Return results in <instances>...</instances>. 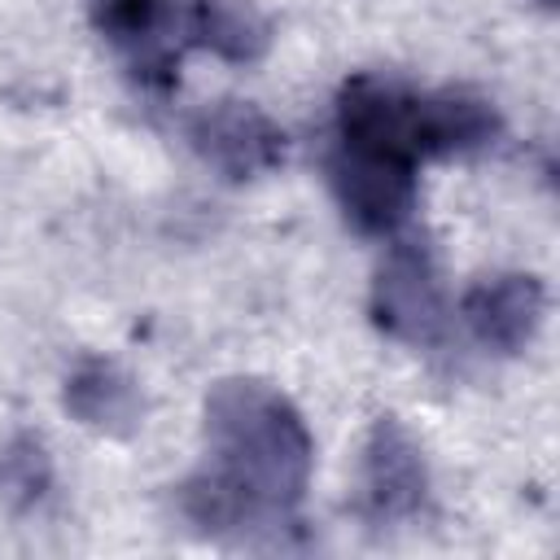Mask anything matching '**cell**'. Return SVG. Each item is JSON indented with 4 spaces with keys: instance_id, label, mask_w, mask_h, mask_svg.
<instances>
[{
    "instance_id": "6da1fadb",
    "label": "cell",
    "mask_w": 560,
    "mask_h": 560,
    "mask_svg": "<svg viewBox=\"0 0 560 560\" xmlns=\"http://www.w3.org/2000/svg\"><path fill=\"white\" fill-rule=\"evenodd\" d=\"M206 442L210 464L179 486L184 516L219 538L284 525L315 464L302 411L267 381L232 376L206 394Z\"/></svg>"
},
{
    "instance_id": "7a4b0ae2",
    "label": "cell",
    "mask_w": 560,
    "mask_h": 560,
    "mask_svg": "<svg viewBox=\"0 0 560 560\" xmlns=\"http://www.w3.org/2000/svg\"><path fill=\"white\" fill-rule=\"evenodd\" d=\"M499 136V114L459 92H411L376 74H354L337 96V144L376 149L402 162L486 149Z\"/></svg>"
},
{
    "instance_id": "3957f363",
    "label": "cell",
    "mask_w": 560,
    "mask_h": 560,
    "mask_svg": "<svg viewBox=\"0 0 560 560\" xmlns=\"http://www.w3.org/2000/svg\"><path fill=\"white\" fill-rule=\"evenodd\" d=\"M372 319L407 346H433L446 328V298L438 262L424 241H398L372 280Z\"/></svg>"
},
{
    "instance_id": "277c9868",
    "label": "cell",
    "mask_w": 560,
    "mask_h": 560,
    "mask_svg": "<svg viewBox=\"0 0 560 560\" xmlns=\"http://www.w3.org/2000/svg\"><path fill=\"white\" fill-rule=\"evenodd\" d=\"M328 184L346 210V219L359 232L385 236L402 228L416 210V166L376 149H354V144H332L328 153Z\"/></svg>"
},
{
    "instance_id": "5b68a950",
    "label": "cell",
    "mask_w": 560,
    "mask_h": 560,
    "mask_svg": "<svg viewBox=\"0 0 560 560\" xmlns=\"http://www.w3.org/2000/svg\"><path fill=\"white\" fill-rule=\"evenodd\" d=\"M424 499H429V464L420 442L394 416H381L363 442V477H359L363 516L376 525L411 521L420 516Z\"/></svg>"
},
{
    "instance_id": "8992f818",
    "label": "cell",
    "mask_w": 560,
    "mask_h": 560,
    "mask_svg": "<svg viewBox=\"0 0 560 560\" xmlns=\"http://www.w3.org/2000/svg\"><path fill=\"white\" fill-rule=\"evenodd\" d=\"M192 149L228 179H258L284 162V131L245 101H214L188 118Z\"/></svg>"
},
{
    "instance_id": "52a82bcc",
    "label": "cell",
    "mask_w": 560,
    "mask_h": 560,
    "mask_svg": "<svg viewBox=\"0 0 560 560\" xmlns=\"http://www.w3.org/2000/svg\"><path fill=\"white\" fill-rule=\"evenodd\" d=\"M96 31L149 88H171L179 66L175 0H88Z\"/></svg>"
},
{
    "instance_id": "ba28073f",
    "label": "cell",
    "mask_w": 560,
    "mask_h": 560,
    "mask_svg": "<svg viewBox=\"0 0 560 560\" xmlns=\"http://www.w3.org/2000/svg\"><path fill=\"white\" fill-rule=\"evenodd\" d=\"M542 311H547L542 280L525 276V271L490 276V280L472 284L464 298V319H468L472 337L499 354L525 350L542 324Z\"/></svg>"
},
{
    "instance_id": "9c48e42d",
    "label": "cell",
    "mask_w": 560,
    "mask_h": 560,
    "mask_svg": "<svg viewBox=\"0 0 560 560\" xmlns=\"http://www.w3.org/2000/svg\"><path fill=\"white\" fill-rule=\"evenodd\" d=\"M66 411L109 438H122L140 424L144 416V398L140 385L109 359H83L70 376H66Z\"/></svg>"
},
{
    "instance_id": "30bf717a",
    "label": "cell",
    "mask_w": 560,
    "mask_h": 560,
    "mask_svg": "<svg viewBox=\"0 0 560 560\" xmlns=\"http://www.w3.org/2000/svg\"><path fill=\"white\" fill-rule=\"evenodd\" d=\"M188 31L223 61L254 66L271 48V22L249 0H192Z\"/></svg>"
},
{
    "instance_id": "8fae6325",
    "label": "cell",
    "mask_w": 560,
    "mask_h": 560,
    "mask_svg": "<svg viewBox=\"0 0 560 560\" xmlns=\"http://www.w3.org/2000/svg\"><path fill=\"white\" fill-rule=\"evenodd\" d=\"M0 494L13 508H39L52 494V459L35 433H13L0 446Z\"/></svg>"
},
{
    "instance_id": "7c38bea8",
    "label": "cell",
    "mask_w": 560,
    "mask_h": 560,
    "mask_svg": "<svg viewBox=\"0 0 560 560\" xmlns=\"http://www.w3.org/2000/svg\"><path fill=\"white\" fill-rule=\"evenodd\" d=\"M538 4H556V0H538Z\"/></svg>"
}]
</instances>
